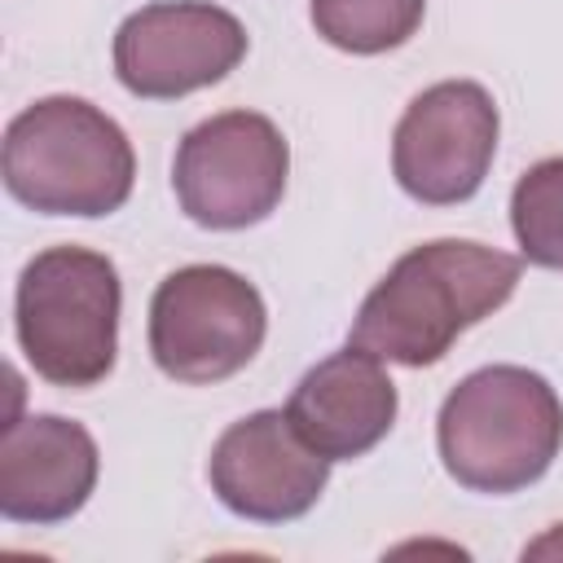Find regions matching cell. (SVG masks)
I'll return each instance as SVG.
<instances>
[{
    "label": "cell",
    "instance_id": "cell-1",
    "mask_svg": "<svg viewBox=\"0 0 563 563\" xmlns=\"http://www.w3.org/2000/svg\"><path fill=\"white\" fill-rule=\"evenodd\" d=\"M523 264L471 238H435L405 251L361 299L347 343L409 369L449 356L462 330L493 317L519 286Z\"/></svg>",
    "mask_w": 563,
    "mask_h": 563
},
{
    "label": "cell",
    "instance_id": "cell-13",
    "mask_svg": "<svg viewBox=\"0 0 563 563\" xmlns=\"http://www.w3.org/2000/svg\"><path fill=\"white\" fill-rule=\"evenodd\" d=\"M510 229L528 264L563 273V154L532 163L515 180Z\"/></svg>",
    "mask_w": 563,
    "mask_h": 563
},
{
    "label": "cell",
    "instance_id": "cell-11",
    "mask_svg": "<svg viewBox=\"0 0 563 563\" xmlns=\"http://www.w3.org/2000/svg\"><path fill=\"white\" fill-rule=\"evenodd\" d=\"M396 409L400 396L383 361L352 343L317 361L286 400L295 431L330 462L365 457L391 431Z\"/></svg>",
    "mask_w": 563,
    "mask_h": 563
},
{
    "label": "cell",
    "instance_id": "cell-8",
    "mask_svg": "<svg viewBox=\"0 0 563 563\" xmlns=\"http://www.w3.org/2000/svg\"><path fill=\"white\" fill-rule=\"evenodd\" d=\"M246 57V26L211 0H154L114 31V75L132 97L176 101Z\"/></svg>",
    "mask_w": 563,
    "mask_h": 563
},
{
    "label": "cell",
    "instance_id": "cell-5",
    "mask_svg": "<svg viewBox=\"0 0 563 563\" xmlns=\"http://www.w3.org/2000/svg\"><path fill=\"white\" fill-rule=\"evenodd\" d=\"M264 334V295L224 264H185L167 273L150 299V356L167 378L189 387L246 369Z\"/></svg>",
    "mask_w": 563,
    "mask_h": 563
},
{
    "label": "cell",
    "instance_id": "cell-10",
    "mask_svg": "<svg viewBox=\"0 0 563 563\" xmlns=\"http://www.w3.org/2000/svg\"><path fill=\"white\" fill-rule=\"evenodd\" d=\"M101 475L97 440L62 413H26L0 440V515L9 523H62L84 510Z\"/></svg>",
    "mask_w": 563,
    "mask_h": 563
},
{
    "label": "cell",
    "instance_id": "cell-3",
    "mask_svg": "<svg viewBox=\"0 0 563 563\" xmlns=\"http://www.w3.org/2000/svg\"><path fill=\"white\" fill-rule=\"evenodd\" d=\"M435 449L462 488L493 497L519 493L563 449V400L537 369L484 365L444 396Z\"/></svg>",
    "mask_w": 563,
    "mask_h": 563
},
{
    "label": "cell",
    "instance_id": "cell-9",
    "mask_svg": "<svg viewBox=\"0 0 563 563\" xmlns=\"http://www.w3.org/2000/svg\"><path fill=\"white\" fill-rule=\"evenodd\" d=\"M207 479L220 506L238 519L290 523L321 501L330 484V457H321L295 431L286 409H255L220 431Z\"/></svg>",
    "mask_w": 563,
    "mask_h": 563
},
{
    "label": "cell",
    "instance_id": "cell-7",
    "mask_svg": "<svg viewBox=\"0 0 563 563\" xmlns=\"http://www.w3.org/2000/svg\"><path fill=\"white\" fill-rule=\"evenodd\" d=\"M497 132V101L484 84L440 79L405 106L391 132V176L427 207L466 202L493 167Z\"/></svg>",
    "mask_w": 563,
    "mask_h": 563
},
{
    "label": "cell",
    "instance_id": "cell-4",
    "mask_svg": "<svg viewBox=\"0 0 563 563\" xmlns=\"http://www.w3.org/2000/svg\"><path fill=\"white\" fill-rule=\"evenodd\" d=\"M119 312L114 260L75 242L31 255L13 290V330L26 365L66 391L97 387L114 369Z\"/></svg>",
    "mask_w": 563,
    "mask_h": 563
},
{
    "label": "cell",
    "instance_id": "cell-2",
    "mask_svg": "<svg viewBox=\"0 0 563 563\" xmlns=\"http://www.w3.org/2000/svg\"><path fill=\"white\" fill-rule=\"evenodd\" d=\"M4 189L40 216H110L132 198L128 132L84 97H40L4 128Z\"/></svg>",
    "mask_w": 563,
    "mask_h": 563
},
{
    "label": "cell",
    "instance_id": "cell-12",
    "mask_svg": "<svg viewBox=\"0 0 563 563\" xmlns=\"http://www.w3.org/2000/svg\"><path fill=\"white\" fill-rule=\"evenodd\" d=\"M427 0H312L308 18L317 35L343 53L378 57L409 44L422 26Z\"/></svg>",
    "mask_w": 563,
    "mask_h": 563
},
{
    "label": "cell",
    "instance_id": "cell-6",
    "mask_svg": "<svg viewBox=\"0 0 563 563\" xmlns=\"http://www.w3.org/2000/svg\"><path fill=\"white\" fill-rule=\"evenodd\" d=\"M290 176V145L260 110H224L189 128L176 145L172 189L202 229H251L277 211Z\"/></svg>",
    "mask_w": 563,
    "mask_h": 563
}]
</instances>
